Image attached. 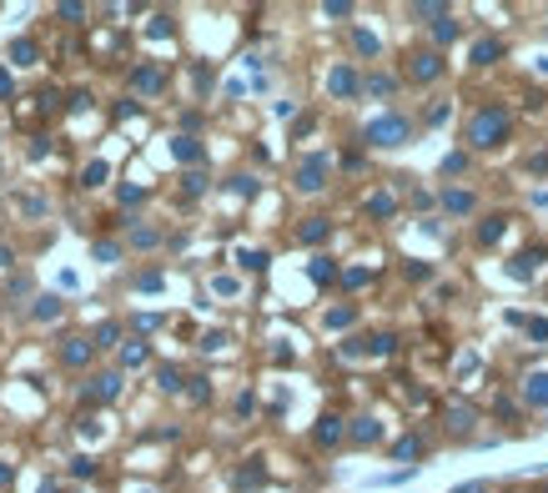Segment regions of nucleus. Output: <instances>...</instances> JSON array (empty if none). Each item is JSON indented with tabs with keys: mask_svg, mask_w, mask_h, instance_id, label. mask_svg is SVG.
Masks as SVG:
<instances>
[{
	"mask_svg": "<svg viewBox=\"0 0 548 493\" xmlns=\"http://www.w3.org/2000/svg\"><path fill=\"white\" fill-rule=\"evenodd\" d=\"M503 141H508V111H503V106H483L468 121V146L473 152H493Z\"/></svg>",
	"mask_w": 548,
	"mask_h": 493,
	"instance_id": "1",
	"label": "nucleus"
},
{
	"mask_svg": "<svg viewBox=\"0 0 548 493\" xmlns=\"http://www.w3.org/2000/svg\"><path fill=\"white\" fill-rule=\"evenodd\" d=\"M367 146H403L408 136H413V121L408 116H397V111H388V116H377V121H367Z\"/></svg>",
	"mask_w": 548,
	"mask_h": 493,
	"instance_id": "2",
	"label": "nucleus"
},
{
	"mask_svg": "<svg viewBox=\"0 0 548 493\" xmlns=\"http://www.w3.org/2000/svg\"><path fill=\"white\" fill-rule=\"evenodd\" d=\"M327 171H332L327 156H307V161L297 166V191H322V186H327Z\"/></svg>",
	"mask_w": 548,
	"mask_h": 493,
	"instance_id": "3",
	"label": "nucleus"
},
{
	"mask_svg": "<svg viewBox=\"0 0 548 493\" xmlns=\"http://www.w3.org/2000/svg\"><path fill=\"white\" fill-rule=\"evenodd\" d=\"M166 86V71L156 66V60H141V66L131 71V91H141V96H156Z\"/></svg>",
	"mask_w": 548,
	"mask_h": 493,
	"instance_id": "4",
	"label": "nucleus"
},
{
	"mask_svg": "<svg viewBox=\"0 0 548 493\" xmlns=\"http://www.w3.org/2000/svg\"><path fill=\"white\" fill-rule=\"evenodd\" d=\"M91 353H96V342H91V337H66V348H60V362H66V368H86Z\"/></svg>",
	"mask_w": 548,
	"mask_h": 493,
	"instance_id": "5",
	"label": "nucleus"
},
{
	"mask_svg": "<svg viewBox=\"0 0 548 493\" xmlns=\"http://www.w3.org/2000/svg\"><path fill=\"white\" fill-rule=\"evenodd\" d=\"M408 76H413V81H438V76H442V56H438V51H417L413 66H408Z\"/></svg>",
	"mask_w": 548,
	"mask_h": 493,
	"instance_id": "6",
	"label": "nucleus"
},
{
	"mask_svg": "<svg viewBox=\"0 0 548 493\" xmlns=\"http://www.w3.org/2000/svg\"><path fill=\"white\" fill-rule=\"evenodd\" d=\"M342 433H347V428H342V418H337V413H322V418H317V428H312V438H317L322 448L342 443Z\"/></svg>",
	"mask_w": 548,
	"mask_h": 493,
	"instance_id": "7",
	"label": "nucleus"
},
{
	"mask_svg": "<svg viewBox=\"0 0 548 493\" xmlns=\"http://www.w3.org/2000/svg\"><path fill=\"white\" fill-rule=\"evenodd\" d=\"M327 91H332V96H342V101L357 96V76H352V66H337V71L327 76Z\"/></svg>",
	"mask_w": 548,
	"mask_h": 493,
	"instance_id": "8",
	"label": "nucleus"
},
{
	"mask_svg": "<svg viewBox=\"0 0 548 493\" xmlns=\"http://www.w3.org/2000/svg\"><path fill=\"white\" fill-rule=\"evenodd\" d=\"M327 232H332V222H327V217H307V222L297 227V242L317 247V242H327Z\"/></svg>",
	"mask_w": 548,
	"mask_h": 493,
	"instance_id": "9",
	"label": "nucleus"
},
{
	"mask_svg": "<svg viewBox=\"0 0 548 493\" xmlns=\"http://www.w3.org/2000/svg\"><path fill=\"white\" fill-rule=\"evenodd\" d=\"M121 393V373H101V378H91V403H111Z\"/></svg>",
	"mask_w": 548,
	"mask_h": 493,
	"instance_id": "10",
	"label": "nucleus"
},
{
	"mask_svg": "<svg viewBox=\"0 0 548 493\" xmlns=\"http://www.w3.org/2000/svg\"><path fill=\"white\" fill-rule=\"evenodd\" d=\"M523 398H529L533 408H548V373H529V378H523Z\"/></svg>",
	"mask_w": 548,
	"mask_h": 493,
	"instance_id": "11",
	"label": "nucleus"
},
{
	"mask_svg": "<svg viewBox=\"0 0 548 493\" xmlns=\"http://www.w3.org/2000/svg\"><path fill=\"white\" fill-rule=\"evenodd\" d=\"M10 60H15V66H35V60H40V46H35L31 35H20V40H10Z\"/></svg>",
	"mask_w": 548,
	"mask_h": 493,
	"instance_id": "12",
	"label": "nucleus"
},
{
	"mask_svg": "<svg viewBox=\"0 0 548 493\" xmlns=\"http://www.w3.org/2000/svg\"><path fill=\"white\" fill-rule=\"evenodd\" d=\"M172 156L186 161V166H197V161H201V141H197V136H176V141H172Z\"/></svg>",
	"mask_w": 548,
	"mask_h": 493,
	"instance_id": "13",
	"label": "nucleus"
},
{
	"mask_svg": "<svg viewBox=\"0 0 548 493\" xmlns=\"http://www.w3.org/2000/svg\"><path fill=\"white\" fill-rule=\"evenodd\" d=\"M60 312H66V307H60V297H35V307H31L35 323H60Z\"/></svg>",
	"mask_w": 548,
	"mask_h": 493,
	"instance_id": "14",
	"label": "nucleus"
},
{
	"mask_svg": "<svg viewBox=\"0 0 548 493\" xmlns=\"http://www.w3.org/2000/svg\"><path fill=\"white\" fill-rule=\"evenodd\" d=\"M377 438H383V423L377 418H357L352 423V443H377Z\"/></svg>",
	"mask_w": 548,
	"mask_h": 493,
	"instance_id": "15",
	"label": "nucleus"
},
{
	"mask_svg": "<svg viewBox=\"0 0 548 493\" xmlns=\"http://www.w3.org/2000/svg\"><path fill=\"white\" fill-rule=\"evenodd\" d=\"M181 382H186L181 368H172V362H161V368H156V388L161 393H181Z\"/></svg>",
	"mask_w": 548,
	"mask_h": 493,
	"instance_id": "16",
	"label": "nucleus"
},
{
	"mask_svg": "<svg viewBox=\"0 0 548 493\" xmlns=\"http://www.w3.org/2000/svg\"><path fill=\"white\" fill-rule=\"evenodd\" d=\"M503 232H508V222H503V217H488V222H478V242L493 247V242H503Z\"/></svg>",
	"mask_w": 548,
	"mask_h": 493,
	"instance_id": "17",
	"label": "nucleus"
},
{
	"mask_svg": "<svg viewBox=\"0 0 548 493\" xmlns=\"http://www.w3.org/2000/svg\"><path fill=\"white\" fill-rule=\"evenodd\" d=\"M442 207H448L453 217H468V211H473V191H442Z\"/></svg>",
	"mask_w": 548,
	"mask_h": 493,
	"instance_id": "18",
	"label": "nucleus"
},
{
	"mask_svg": "<svg viewBox=\"0 0 548 493\" xmlns=\"http://www.w3.org/2000/svg\"><path fill=\"white\" fill-rule=\"evenodd\" d=\"M146 357H151V348H146V342H121V368H141Z\"/></svg>",
	"mask_w": 548,
	"mask_h": 493,
	"instance_id": "19",
	"label": "nucleus"
},
{
	"mask_svg": "<svg viewBox=\"0 0 548 493\" xmlns=\"http://www.w3.org/2000/svg\"><path fill=\"white\" fill-rule=\"evenodd\" d=\"M498 56H503L498 40H478V46H473V66H493Z\"/></svg>",
	"mask_w": 548,
	"mask_h": 493,
	"instance_id": "20",
	"label": "nucleus"
},
{
	"mask_svg": "<svg viewBox=\"0 0 548 493\" xmlns=\"http://www.w3.org/2000/svg\"><path fill=\"white\" fill-rule=\"evenodd\" d=\"M538 262H543V252H523V257H513V267H508V272L523 282V277H533V267H538Z\"/></svg>",
	"mask_w": 548,
	"mask_h": 493,
	"instance_id": "21",
	"label": "nucleus"
},
{
	"mask_svg": "<svg viewBox=\"0 0 548 493\" xmlns=\"http://www.w3.org/2000/svg\"><path fill=\"white\" fill-rule=\"evenodd\" d=\"M448 428H453V433H468V428H473V408H468V403L448 408Z\"/></svg>",
	"mask_w": 548,
	"mask_h": 493,
	"instance_id": "22",
	"label": "nucleus"
},
{
	"mask_svg": "<svg viewBox=\"0 0 548 493\" xmlns=\"http://www.w3.org/2000/svg\"><path fill=\"white\" fill-rule=\"evenodd\" d=\"M392 197H388V191H372V197H367V217H392Z\"/></svg>",
	"mask_w": 548,
	"mask_h": 493,
	"instance_id": "23",
	"label": "nucleus"
},
{
	"mask_svg": "<svg viewBox=\"0 0 548 493\" xmlns=\"http://www.w3.org/2000/svg\"><path fill=\"white\" fill-rule=\"evenodd\" d=\"M312 282H332V277H337V262H332V257H312Z\"/></svg>",
	"mask_w": 548,
	"mask_h": 493,
	"instance_id": "24",
	"label": "nucleus"
},
{
	"mask_svg": "<svg viewBox=\"0 0 548 493\" xmlns=\"http://www.w3.org/2000/svg\"><path fill=\"white\" fill-rule=\"evenodd\" d=\"M237 262H242V272H262V267H267V252H257V247H242V252H237Z\"/></svg>",
	"mask_w": 548,
	"mask_h": 493,
	"instance_id": "25",
	"label": "nucleus"
},
{
	"mask_svg": "<svg viewBox=\"0 0 548 493\" xmlns=\"http://www.w3.org/2000/svg\"><path fill=\"white\" fill-rule=\"evenodd\" d=\"M417 453H423V438H413V433L392 443V458H417Z\"/></svg>",
	"mask_w": 548,
	"mask_h": 493,
	"instance_id": "26",
	"label": "nucleus"
},
{
	"mask_svg": "<svg viewBox=\"0 0 548 493\" xmlns=\"http://www.w3.org/2000/svg\"><path fill=\"white\" fill-rule=\"evenodd\" d=\"M433 40H438V46H448V40H458V20H453V15H442L438 26H433Z\"/></svg>",
	"mask_w": 548,
	"mask_h": 493,
	"instance_id": "27",
	"label": "nucleus"
},
{
	"mask_svg": "<svg viewBox=\"0 0 548 493\" xmlns=\"http://www.w3.org/2000/svg\"><path fill=\"white\" fill-rule=\"evenodd\" d=\"M262 478H267L262 463H251V468H242V474H237V488H242V493H247V488H262Z\"/></svg>",
	"mask_w": 548,
	"mask_h": 493,
	"instance_id": "28",
	"label": "nucleus"
},
{
	"mask_svg": "<svg viewBox=\"0 0 548 493\" xmlns=\"http://www.w3.org/2000/svg\"><path fill=\"white\" fill-rule=\"evenodd\" d=\"M156 242H161L156 227H131V247H156Z\"/></svg>",
	"mask_w": 548,
	"mask_h": 493,
	"instance_id": "29",
	"label": "nucleus"
},
{
	"mask_svg": "<svg viewBox=\"0 0 548 493\" xmlns=\"http://www.w3.org/2000/svg\"><path fill=\"white\" fill-rule=\"evenodd\" d=\"M161 287H166V277H161V272H156V267H151V272H141V277H136V292H161Z\"/></svg>",
	"mask_w": 548,
	"mask_h": 493,
	"instance_id": "30",
	"label": "nucleus"
},
{
	"mask_svg": "<svg viewBox=\"0 0 548 493\" xmlns=\"http://www.w3.org/2000/svg\"><path fill=\"white\" fill-rule=\"evenodd\" d=\"M513 323H523V328H529V337H533V342H548V323H543V317H513Z\"/></svg>",
	"mask_w": 548,
	"mask_h": 493,
	"instance_id": "31",
	"label": "nucleus"
},
{
	"mask_svg": "<svg viewBox=\"0 0 548 493\" xmlns=\"http://www.w3.org/2000/svg\"><path fill=\"white\" fill-rule=\"evenodd\" d=\"M106 171H111L106 161H91L86 171H81V181H86V186H101V181H106Z\"/></svg>",
	"mask_w": 548,
	"mask_h": 493,
	"instance_id": "32",
	"label": "nucleus"
},
{
	"mask_svg": "<svg viewBox=\"0 0 548 493\" xmlns=\"http://www.w3.org/2000/svg\"><path fill=\"white\" fill-rule=\"evenodd\" d=\"M71 474H76V478H96V458H91V453L71 458Z\"/></svg>",
	"mask_w": 548,
	"mask_h": 493,
	"instance_id": "33",
	"label": "nucleus"
},
{
	"mask_svg": "<svg viewBox=\"0 0 548 493\" xmlns=\"http://www.w3.org/2000/svg\"><path fill=\"white\" fill-rule=\"evenodd\" d=\"M352 317H357L352 307H332V312H327V328H332V332H337V328H352Z\"/></svg>",
	"mask_w": 548,
	"mask_h": 493,
	"instance_id": "34",
	"label": "nucleus"
},
{
	"mask_svg": "<svg viewBox=\"0 0 548 493\" xmlns=\"http://www.w3.org/2000/svg\"><path fill=\"white\" fill-rule=\"evenodd\" d=\"M186 197H201V191H206V171H186Z\"/></svg>",
	"mask_w": 548,
	"mask_h": 493,
	"instance_id": "35",
	"label": "nucleus"
},
{
	"mask_svg": "<svg viewBox=\"0 0 548 493\" xmlns=\"http://www.w3.org/2000/svg\"><path fill=\"white\" fill-rule=\"evenodd\" d=\"M342 282H347V287H367V282H372V272H367V267H347V272H342Z\"/></svg>",
	"mask_w": 548,
	"mask_h": 493,
	"instance_id": "36",
	"label": "nucleus"
},
{
	"mask_svg": "<svg viewBox=\"0 0 548 493\" xmlns=\"http://www.w3.org/2000/svg\"><path fill=\"white\" fill-rule=\"evenodd\" d=\"M352 46L363 51V56H377V35H372V31H357V35H352Z\"/></svg>",
	"mask_w": 548,
	"mask_h": 493,
	"instance_id": "37",
	"label": "nucleus"
},
{
	"mask_svg": "<svg viewBox=\"0 0 548 493\" xmlns=\"http://www.w3.org/2000/svg\"><path fill=\"white\" fill-rule=\"evenodd\" d=\"M116 337H121L116 323H101V328H96V342H101V348H116Z\"/></svg>",
	"mask_w": 548,
	"mask_h": 493,
	"instance_id": "38",
	"label": "nucleus"
},
{
	"mask_svg": "<svg viewBox=\"0 0 548 493\" xmlns=\"http://www.w3.org/2000/svg\"><path fill=\"white\" fill-rule=\"evenodd\" d=\"M231 191L237 197H257V177H231Z\"/></svg>",
	"mask_w": 548,
	"mask_h": 493,
	"instance_id": "39",
	"label": "nucleus"
},
{
	"mask_svg": "<svg viewBox=\"0 0 548 493\" xmlns=\"http://www.w3.org/2000/svg\"><path fill=\"white\" fill-rule=\"evenodd\" d=\"M367 91L372 96H392V76H367Z\"/></svg>",
	"mask_w": 548,
	"mask_h": 493,
	"instance_id": "40",
	"label": "nucleus"
},
{
	"mask_svg": "<svg viewBox=\"0 0 548 493\" xmlns=\"http://www.w3.org/2000/svg\"><path fill=\"white\" fill-rule=\"evenodd\" d=\"M141 202H146L141 186H121V207H141Z\"/></svg>",
	"mask_w": 548,
	"mask_h": 493,
	"instance_id": "41",
	"label": "nucleus"
},
{
	"mask_svg": "<svg viewBox=\"0 0 548 493\" xmlns=\"http://www.w3.org/2000/svg\"><path fill=\"white\" fill-rule=\"evenodd\" d=\"M116 257H121L116 242H96V262H116Z\"/></svg>",
	"mask_w": 548,
	"mask_h": 493,
	"instance_id": "42",
	"label": "nucleus"
},
{
	"mask_svg": "<svg viewBox=\"0 0 548 493\" xmlns=\"http://www.w3.org/2000/svg\"><path fill=\"white\" fill-rule=\"evenodd\" d=\"M31 292V277H10L6 282V297H26Z\"/></svg>",
	"mask_w": 548,
	"mask_h": 493,
	"instance_id": "43",
	"label": "nucleus"
},
{
	"mask_svg": "<svg viewBox=\"0 0 548 493\" xmlns=\"http://www.w3.org/2000/svg\"><path fill=\"white\" fill-rule=\"evenodd\" d=\"M212 292H222V297H237V277H217V282H212Z\"/></svg>",
	"mask_w": 548,
	"mask_h": 493,
	"instance_id": "44",
	"label": "nucleus"
},
{
	"mask_svg": "<svg viewBox=\"0 0 548 493\" xmlns=\"http://www.w3.org/2000/svg\"><path fill=\"white\" fill-rule=\"evenodd\" d=\"M408 277H413V282H428L433 267H428V262H408Z\"/></svg>",
	"mask_w": 548,
	"mask_h": 493,
	"instance_id": "45",
	"label": "nucleus"
},
{
	"mask_svg": "<svg viewBox=\"0 0 548 493\" xmlns=\"http://www.w3.org/2000/svg\"><path fill=\"white\" fill-rule=\"evenodd\" d=\"M463 166H468V156H463V152H453L448 161H442V171H448V177H458V171H463Z\"/></svg>",
	"mask_w": 548,
	"mask_h": 493,
	"instance_id": "46",
	"label": "nucleus"
},
{
	"mask_svg": "<svg viewBox=\"0 0 548 493\" xmlns=\"http://www.w3.org/2000/svg\"><path fill=\"white\" fill-rule=\"evenodd\" d=\"M186 382H192V398H197V403H206V398H212V388H206V378H186Z\"/></svg>",
	"mask_w": 548,
	"mask_h": 493,
	"instance_id": "47",
	"label": "nucleus"
},
{
	"mask_svg": "<svg viewBox=\"0 0 548 493\" xmlns=\"http://www.w3.org/2000/svg\"><path fill=\"white\" fill-rule=\"evenodd\" d=\"M201 348H206V353H217V348H226V332H206V337H201Z\"/></svg>",
	"mask_w": 548,
	"mask_h": 493,
	"instance_id": "48",
	"label": "nucleus"
},
{
	"mask_svg": "<svg viewBox=\"0 0 548 493\" xmlns=\"http://www.w3.org/2000/svg\"><path fill=\"white\" fill-rule=\"evenodd\" d=\"M60 15H66V20H81V15H86V6H81V0H66V6H60Z\"/></svg>",
	"mask_w": 548,
	"mask_h": 493,
	"instance_id": "49",
	"label": "nucleus"
},
{
	"mask_svg": "<svg viewBox=\"0 0 548 493\" xmlns=\"http://www.w3.org/2000/svg\"><path fill=\"white\" fill-rule=\"evenodd\" d=\"M10 91H15V81H10V71L0 66V101H10Z\"/></svg>",
	"mask_w": 548,
	"mask_h": 493,
	"instance_id": "50",
	"label": "nucleus"
},
{
	"mask_svg": "<svg viewBox=\"0 0 548 493\" xmlns=\"http://www.w3.org/2000/svg\"><path fill=\"white\" fill-rule=\"evenodd\" d=\"M322 10H327V15H352V6H347V0H327Z\"/></svg>",
	"mask_w": 548,
	"mask_h": 493,
	"instance_id": "51",
	"label": "nucleus"
},
{
	"mask_svg": "<svg viewBox=\"0 0 548 493\" xmlns=\"http://www.w3.org/2000/svg\"><path fill=\"white\" fill-rule=\"evenodd\" d=\"M91 106V91H71V111H86Z\"/></svg>",
	"mask_w": 548,
	"mask_h": 493,
	"instance_id": "52",
	"label": "nucleus"
},
{
	"mask_svg": "<svg viewBox=\"0 0 548 493\" xmlns=\"http://www.w3.org/2000/svg\"><path fill=\"white\" fill-rule=\"evenodd\" d=\"M453 493H493V488H488V483H458Z\"/></svg>",
	"mask_w": 548,
	"mask_h": 493,
	"instance_id": "53",
	"label": "nucleus"
},
{
	"mask_svg": "<svg viewBox=\"0 0 548 493\" xmlns=\"http://www.w3.org/2000/svg\"><path fill=\"white\" fill-rule=\"evenodd\" d=\"M0 267H15V252L10 247H0Z\"/></svg>",
	"mask_w": 548,
	"mask_h": 493,
	"instance_id": "54",
	"label": "nucleus"
},
{
	"mask_svg": "<svg viewBox=\"0 0 548 493\" xmlns=\"http://www.w3.org/2000/svg\"><path fill=\"white\" fill-rule=\"evenodd\" d=\"M10 483V463H0V488H6Z\"/></svg>",
	"mask_w": 548,
	"mask_h": 493,
	"instance_id": "55",
	"label": "nucleus"
},
{
	"mask_svg": "<svg viewBox=\"0 0 548 493\" xmlns=\"http://www.w3.org/2000/svg\"><path fill=\"white\" fill-rule=\"evenodd\" d=\"M40 493H60V488H56V483H51V478H46V483H40Z\"/></svg>",
	"mask_w": 548,
	"mask_h": 493,
	"instance_id": "56",
	"label": "nucleus"
}]
</instances>
